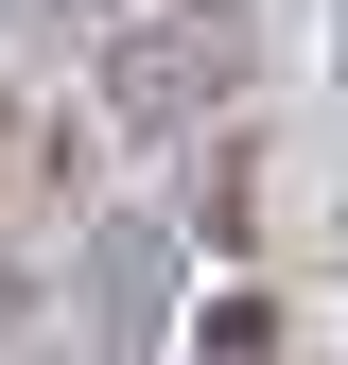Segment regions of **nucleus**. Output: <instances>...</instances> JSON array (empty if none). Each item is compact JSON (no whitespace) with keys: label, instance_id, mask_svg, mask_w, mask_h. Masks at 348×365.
I'll use <instances>...</instances> for the list:
<instances>
[{"label":"nucleus","instance_id":"nucleus-1","mask_svg":"<svg viewBox=\"0 0 348 365\" xmlns=\"http://www.w3.org/2000/svg\"><path fill=\"white\" fill-rule=\"evenodd\" d=\"M35 192H87V140L35 105V87H0V209H35Z\"/></svg>","mask_w":348,"mask_h":365},{"label":"nucleus","instance_id":"nucleus-2","mask_svg":"<svg viewBox=\"0 0 348 365\" xmlns=\"http://www.w3.org/2000/svg\"><path fill=\"white\" fill-rule=\"evenodd\" d=\"M192 365H296V313L261 296V279H227V296L192 313Z\"/></svg>","mask_w":348,"mask_h":365}]
</instances>
